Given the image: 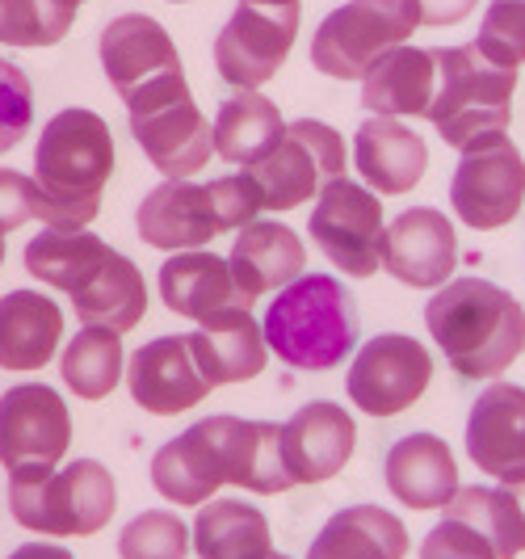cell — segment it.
<instances>
[{"mask_svg":"<svg viewBox=\"0 0 525 559\" xmlns=\"http://www.w3.org/2000/svg\"><path fill=\"white\" fill-rule=\"evenodd\" d=\"M110 173V122L84 106L59 110L34 143V219L56 231H84L102 211Z\"/></svg>","mask_w":525,"mask_h":559,"instance_id":"cell-1","label":"cell"},{"mask_svg":"<svg viewBox=\"0 0 525 559\" xmlns=\"http://www.w3.org/2000/svg\"><path fill=\"white\" fill-rule=\"evenodd\" d=\"M425 324L442 358L463 379H497L522 358L525 308L497 282L450 278L425 304Z\"/></svg>","mask_w":525,"mask_h":559,"instance_id":"cell-2","label":"cell"},{"mask_svg":"<svg viewBox=\"0 0 525 559\" xmlns=\"http://www.w3.org/2000/svg\"><path fill=\"white\" fill-rule=\"evenodd\" d=\"M261 333L282 366L320 374L358 349L361 316L345 282L332 274H299L270 299Z\"/></svg>","mask_w":525,"mask_h":559,"instance_id":"cell-3","label":"cell"},{"mask_svg":"<svg viewBox=\"0 0 525 559\" xmlns=\"http://www.w3.org/2000/svg\"><path fill=\"white\" fill-rule=\"evenodd\" d=\"M118 509V484L97 459H72L56 472L9 476V513L22 531L51 538H88Z\"/></svg>","mask_w":525,"mask_h":559,"instance_id":"cell-4","label":"cell"},{"mask_svg":"<svg viewBox=\"0 0 525 559\" xmlns=\"http://www.w3.org/2000/svg\"><path fill=\"white\" fill-rule=\"evenodd\" d=\"M433 63H438V88H433L425 118L438 127V135L450 147L463 152L470 140L509 131L517 72L488 63L470 43L433 51Z\"/></svg>","mask_w":525,"mask_h":559,"instance_id":"cell-5","label":"cell"},{"mask_svg":"<svg viewBox=\"0 0 525 559\" xmlns=\"http://www.w3.org/2000/svg\"><path fill=\"white\" fill-rule=\"evenodd\" d=\"M122 102L131 118V135L165 181H190L215 156L211 122L198 110L194 93L186 84V68L139 84Z\"/></svg>","mask_w":525,"mask_h":559,"instance_id":"cell-6","label":"cell"},{"mask_svg":"<svg viewBox=\"0 0 525 559\" xmlns=\"http://www.w3.org/2000/svg\"><path fill=\"white\" fill-rule=\"evenodd\" d=\"M416 29V0H345L311 34V63L332 81H361L374 59L408 47Z\"/></svg>","mask_w":525,"mask_h":559,"instance_id":"cell-7","label":"cell"},{"mask_svg":"<svg viewBox=\"0 0 525 559\" xmlns=\"http://www.w3.org/2000/svg\"><path fill=\"white\" fill-rule=\"evenodd\" d=\"M525 202V156L509 131L470 140L450 181L454 215L475 231H497L513 224Z\"/></svg>","mask_w":525,"mask_h":559,"instance_id":"cell-8","label":"cell"},{"mask_svg":"<svg viewBox=\"0 0 525 559\" xmlns=\"http://www.w3.org/2000/svg\"><path fill=\"white\" fill-rule=\"evenodd\" d=\"M261 186L265 211H295L307 198H315L329 181L345 177V140L341 131L320 118L286 122L277 147L249 168Z\"/></svg>","mask_w":525,"mask_h":559,"instance_id":"cell-9","label":"cell"},{"mask_svg":"<svg viewBox=\"0 0 525 559\" xmlns=\"http://www.w3.org/2000/svg\"><path fill=\"white\" fill-rule=\"evenodd\" d=\"M299 34V0H240L215 38V68L231 88H261L282 72Z\"/></svg>","mask_w":525,"mask_h":559,"instance_id":"cell-10","label":"cell"},{"mask_svg":"<svg viewBox=\"0 0 525 559\" xmlns=\"http://www.w3.org/2000/svg\"><path fill=\"white\" fill-rule=\"evenodd\" d=\"M383 202L361 181L336 177L315 194V211L307 219V231L315 249L349 278H370L379 270L383 249Z\"/></svg>","mask_w":525,"mask_h":559,"instance_id":"cell-11","label":"cell"},{"mask_svg":"<svg viewBox=\"0 0 525 559\" xmlns=\"http://www.w3.org/2000/svg\"><path fill=\"white\" fill-rule=\"evenodd\" d=\"M72 450V413L47 383H17L0 395V467L9 476L56 472Z\"/></svg>","mask_w":525,"mask_h":559,"instance_id":"cell-12","label":"cell"},{"mask_svg":"<svg viewBox=\"0 0 525 559\" xmlns=\"http://www.w3.org/2000/svg\"><path fill=\"white\" fill-rule=\"evenodd\" d=\"M433 379L429 349L404 333H379L358 349L345 392L366 417H395L413 408Z\"/></svg>","mask_w":525,"mask_h":559,"instance_id":"cell-13","label":"cell"},{"mask_svg":"<svg viewBox=\"0 0 525 559\" xmlns=\"http://www.w3.org/2000/svg\"><path fill=\"white\" fill-rule=\"evenodd\" d=\"M190 429L219 459L223 484L249 488L261 497H277L286 488H295V479L286 472V459H282V425H274V420L219 413V417L194 420Z\"/></svg>","mask_w":525,"mask_h":559,"instance_id":"cell-14","label":"cell"},{"mask_svg":"<svg viewBox=\"0 0 525 559\" xmlns=\"http://www.w3.org/2000/svg\"><path fill=\"white\" fill-rule=\"evenodd\" d=\"M458 265V236L438 206H408L383 227L379 270L413 290H438L454 278Z\"/></svg>","mask_w":525,"mask_h":559,"instance_id":"cell-15","label":"cell"},{"mask_svg":"<svg viewBox=\"0 0 525 559\" xmlns=\"http://www.w3.org/2000/svg\"><path fill=\"white\" fill-rule=\"evenodd\" d=\"M127 392L152 417H177L215 392L194 366L186 336H152L127 366Z\"/></svg>","mask_w":525,"mask_h":559,"instance_id":"cell-16","label":"cell"},{"mask_svg":"<svg viewBox=\"0 0 525 559\" xmlns=\"http://www.w3.org/2000/svg\"><path fill=\"white\" fill-rule=\"evenodd\" d=\"M467 454L484 476L525 484V388L488 383L467 417Z\"/></svg>","mask_w":525,"mask_h":559,"instance_id":"cell-17","label":"cell"},{"mask_svg":"<svg viewBox=\"0 0 525 559\" xmlns=\"http://www.w3.org/2000/svg\"><path fill=\"white\" fill-rule=\"evenodd\" d=\"M354 447H358V425L341 404L315 400L303 404L290 420H282V459L295 484H324L341 476L345 463L354 459Z\"/></svg>","mask_w":525,"mask_h":559,"instance_id":"cell-18","label":"cell"},{"mask_svg":"<svg viewBox=\"0 0 525 559\" xmlns=\"http://www.w3.org/2000/svg\"><path fill=\"white\" fill-rule=\"evenodd\" d=\"M139 240L147 249H206L215 236H223L219 211L211 186L198 181H160L135 211Z\"/></svg>","mask_w":525,"mask_h":559,"instance_id":"cell-19","label":"cell"},{"mask_svg":"<svg viewBox=\"0 0 525 559\" xmlns=\"http://www.w3.org/2000/svg\"><path fill=\"white\" fill-rule=\"evenodd\" d=\"M97 56H102V68L118 97L135 93L139 84L156 81V76L181 72L177 43L147 13H118L114 22H106L102 38H97Z\"/></svg>","mask_w":525,"mask_h":559,"instance_id":"cell-20","label":"cell"},{"mask_svg":"<svg viewBox=\"0 0 525 559\" xmlns=\"http://www.w3.org/2000/svg\"><path fill=\"white\" fill-rule=\"evenodd\" d=\"M190 341V354L194 366L202 370V379L211 388L223 383H249L265 370V333H261V320L249 308H231L215 311L198 324L194 333H186Z\"/></svg>","mask_w":525,"mask_h":559,"instance_id":"cell-21","label":"cell"},{"mask_svg":"<svg viewBox=\"0 0 525 559\" xmlns=\"http://www.w3.org/2000/svg\"><path fill=\"white\" fill-rule=\"evenodd\" d=\"M160 299L172 316H186L202 324L206 316L231 308H249L252 299L236 286L231 278V265L227 257L206 249H186V252H168V261L160 265Z\"/></svg>","mask_w":525,"mask_h":559,"instance_id":"cell-22","label":"cell"},{"mask_svg":"<svg viewBox=\"0 0 525 559\" xmlns=\"http://www.w3.org/2000/svg\"><path fill=\"white\" fill-rule=\"evenodd\" d=\"M354 165L366 190L374 194H408L429 168V147L399 118H366L354 135Z\"/></svg>","mask_w":525,"mask_h":559,"instance_id":"cell-23","label":"cell"},{"mask_svg":"<svg viewBox=\"0 0 525 559\" xmlns=\"http://www.w3.org/2000/svg\"><path fill=\"white\" fill-rule=\"evenodd\" d=\"M231 278L249 295L252 304L270 290H282L290 282L307 274V249L303 240L277 219H256V224L240 227L236 245H231Z\"/></svg>","mask_w":525,"mask_h":559,"instance_id":"cell-24","label":"cell"},{"mask_svg":"<svg viewBox=\"0 0 525 559\" xmlns=\"http://www.w3.org/2000/svg\"><path fill=\"white\" fill-rule=\"evenodd\" d=\"M63 341V311L38 290L0 295V370H43Z\"/></svg>","mask_w":525,"mask_h":559,"instance_id":"cell-25","label":"cell"},{"mask_svg":"<svg viewBox=\"0 0 525 559\" xmlns=\"http://www.w3.org/2000/svg\"><path fill=\"white\" fill-rule=\"evenodd\" d=\"M387 488L391 497L408 509H445L458 492V463L442 438L408 433L387 454Z\"/></svg>","mask_w":525,"mask_h":559,"instance_id":"cell-26","label":"cell"},{"mask_svg":"<svg viewBox=\"0 0 525 559\" xmlns=\"http://www.w3.org/2000/svg\"><path fill=\"white\" fill-rule=\"evenodd\" d=\"M438 88V63L433 51L420 47H395L370 63L361 76V110L379 118H425Z\"/></svg>","mask_w":525,"mask_h":559,"instance_id":"cell-27","label":"cell"},{"mask_svg":"<svg viewBox=\"0 0 525 559\" xmlns=\"http://www.w3.org/2000/svg\"><path fill=\"white\" fill-rule=\"evenodd\" d=\"M72 311L93 329H110V333H131L139 320L147 316V282L139 274V265L122 252H106L102 265L68 295Z\"/></svg>","mask_w":525,"mask_h":559,"instance_id":"cell-28","label":"cell"},{"mask_svg":"<svg viewBox=\"0 0 525 559\" xmlns=\"http://www.w3.org/2000/svg\"><path fill=\"white\" fill-rule=\"evenodd\" d=\"M408 531L383 504H349L311 538L307 559H404Z\"/></svg>","mask_w":525,"mask_h":559,"instance_id":"cell-29","label":"cell"},{"mask_svg":"<svg viewBox=\"0 0 525 559\" xmlns=\"http://www.w3.org/2000/svg\"><path fill=\"white\" fill-rule=\"evenodd\" d=\"M282 131H286V118L265 93L236 88V97H227L215 114L211 140H215V156H223L227 165L252 168L274 152Z\"/></svg>","mask_w":525,"mask_h":559,"instance_id":"cell-30","label":"cell"},{"mask_svg":"<svg viewBox=\"0 0 525 559\" xmlns=\"http://www.w3.org/2000/svg\"><path fill=\"white\" fill-rule=\"evenodd\" d=\"M445 518L479 534L497 559H517L525 551V501L517 484L500 488H458L445 504Z\"/></svg>","mask_w":525,"mask_h":559,"instance_id":"cell-31","label":"cell"},{"mask_svg":"<svg viewBox=\"0 0 525 559\" xmlns=\"http://www.w3.org/2000/svg\"><path fill=\"white\" fill-rule=\"evenodd\" d=\"M198 559H265L274 551L270 518L244 501H206L194 522Z\"/></svg>","mask_w":525,"mask_h":559,"instance_id":"cell-32","label":"cell"},{"mask_svg":"<svg viewBox=\"0 0 525 559\" xmlns=\"http://www.w3.org/2000/svg\"><path fill=\"white\" fill-rule=\"evenodd\" d=\"M152 488L165 501L181 504V509H198L206 504L223 488L219 459L211 454V447L198 438L194 429L177 433L172 442L156 450L152 459Z\"/></svg>","mask_w":525,"mask_h":559,"instance_id":"cell-33","label":"cell"},{"mask_svg":"<svg viewBox=\"0 0 525 559\" xmlns=\"http://www.w3.org/2000/svg\"><path fill=\"white\" fill-rule=\"evenodd\" d=\"M106 252H110V245H106L102 236H93L88 227H84V231H56V227H43V231L26 245L22 261H26V270L38 282H47V286H56V290H68V295H72V290L102 265Z\"/></svg>","mask_w":525,"mask_h":559,"instance_id":"cell-34","label":"cell"},{"mask_svg":"<svg viewBox=\"0 0 525 559\" xmlns=\"http://www.w3.org/2000/svg\"><path fill=\"white\" fill-rule=\"evenodd\" d=\"M122 341L110 329H93L84 324L81 333L68 341V349L59 354V374L68 383V392L81 400H106L122 383Z\"/></svg>","mask_w":525,"mask_h":559,"instance_id":"cell-35","label":"cell"},{"mask_svg":"<svg viewBox=\"0 0 525 559\" xmlns=\"http://www.w3.org/2000/svg\"><path fill=\"white\" fill-rule=\"evenodd\" d=\"M84 0H0V47H56L76 26Z\"/></svg>","mask_w":525,"mask_h":559,"instance_id":"cell-36","label":"cell"},{"mask_svg":"<svg viewBox=\"0 0 525 559\" xmlns=\"http://www.w3.org/2000/svg\"><path fill=\"white\" fill-rule=\"evenodd\" d=\"M190 556V531L177 513L147 509L131 518L118 534V559H186Z\"/></svg>","mask_w":525,"mask_h":559,"instance_id":"cell-37","label":"cell"},{"mask_svg":"<svg viewBox=\"0 0 525 559\" xmlns=\"http://www.w3.org/2000/svg\"><path fill=\"white\" fill-rule=\"evenodd\" d=\"M470 47L488 63L517 72L525 63V0H492Z\"/></svg>","mask_w":525,"mask_h":559,"instance_id":"cell-38","label":"cell"},{"mask_svg":"<svg viewBox=\"0 0 525 559\" xmlns=\"http://www.w3.org/2000/svg\"><path fill=\"white\" fill-rule=\"evenodd\" d=\"M34 122V84L13 59H0V152H13Z\"/></svg>","mask_w":525,"mask_h":559,"instance_id":"cell-39","label":"cell"},{"mask_svg":"<svg viewBox=\"0 0 525 559\" xmlns=\"http://www.w3.org/2000/svg\"><path fill=\"white\" fill-rule=\"evenodd\" d=\"M211 194H215V211H219L223 231H240L261 219L265 211V198H261V186L252 181V173H231V177H219L211 181Z\"/></svg>","mask_w":525,"mask_h":559,"instance_id":"cell-40","label":"cell"},{"mask_svg":"<svg viewBox=\"0 0 525 559\" xmlns=\"http://www.w3.org/2000/svg\"><path fill=\"white\" fill-rule=\"evenodd\" d=\"M420 559H497V556H492V547L470 531V526L454 522V518H442L433 531L425 534Z\"/></svg>","mask_w":525,"mask_h":559,"instance_id":"cell-41","label":"cell"},{"mask_svg":"<svg viewBox=\"0 0 525 559\" xmlns=\"http://www.w3.org/2000/svg\"><path fill=\"white\" fill-rule=\"evenodd\" d=\"M34 219V177L0 168V240Z\"/></svg>","mask_w":525,"mask_h":559,"instance_id":"cell-42","label":"cell"},{"mask_svg":"<svg viewBox=\"0 0 525 559\" xmlns=\"http://www.w3.org/2000/svg\"><path fill=\"white\" fill-rule=\"evenodd\" d=\"M479 0H416L420 26H458L475 13Z\"/></svg>","mask_w":525,"mask_h":559,"instance_id":"cell-43","label":"cell"},{"mask_svg":"<svg viewBox=\"0 0 525 559\" xmlns=\"http://www.w3.org/2000/svg\"><path fill=\"white\" fill-rule=\"evenodd\" d=\"M4 559H76V556L68 547H59V543H26V547L9 551Z\"/></svg>","mask_w":525,"mask_h":559,"instance_id":"cell-44","label":"cell"},{"mask_svg":"<svg viewBox=\"0 0 525 559\" xmlns=\"http://www.w3.org/2000/svg\"><path fill=\"white\" fill-rule=\"evenodd\" d=\"M265 559H290V556H282V551H270V556H265Z\"/></svg>","mask_w":525,"mask_h":559,"instance_id":"cell-45","label":"cell"},{"mask_svg":"<svg viewBox=\"0 0 525 559\" xmlns=\"http://www.w3.org/2000/svg\"><path fill=\"white\" fill-rule=\"evenodd\" d=\"M0 265H4V240H0Z\"/></svg>","mask_w":525,"mask_h":559,"instance_id":"cell-46","label":"cell"},{"mask_svg":"<svg viewBox=\"0 0 525 559\" xmlns=\"http://www.w3.org/2000/svg\"><path fill=\"white\" fill-rule=\"evenodd\" d=\"M517 492H522V501H525V484H517Z\"/></svg>","mask_w":525,"mask_h":559,"instance_id":"cell-47","label":"cell"},{"mask_svg":"<svg viewBox=\"0 0 525 559\" xmlns=\"http://www.w3.org/2000/svg\"><path fill=\"white\" fill-rule=\"evenodd\" d=\"M168 4H186V0H168Z\"/></svg>","mask_w":525,"mask_h":559,"instance_id":"cell-48","label":"cell"}]
</instances>
